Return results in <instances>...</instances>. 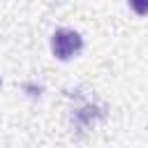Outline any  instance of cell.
Listing matches in <instances>:
<instances>
[{
	"instance_id": "obj_1",
	"label": "cell",
	"mask_w": 148,
	"mask_h": 148,
	"mask_svg": "<svg viewBox=\"0 0 148 148\" xmlns=\"http://www.w3.org/2000/svg\"><path fill=\"white\" fill-rule=\"evenodd\" d=\"M83 49V39L76 30H69V28H58L51 37V51L58 60H69L74 58L79 51Z\"/></svg>"
},
{
	"instance_id": "obj_2",
	"label": "cell",
	"mask_w": 148,
	"mask_h": 148,
	"mask_svg": "<svg viewBox=\"0 0 148 148\" xmlns=\"http://www.w3.org/2000/svg\"><path fill=\"white\" fill-rule=\"evenodd\" d=\"M127 2L134 9V14H139V16H146L148 14V0H127Z\"/></svg>"
}]
</instances>
